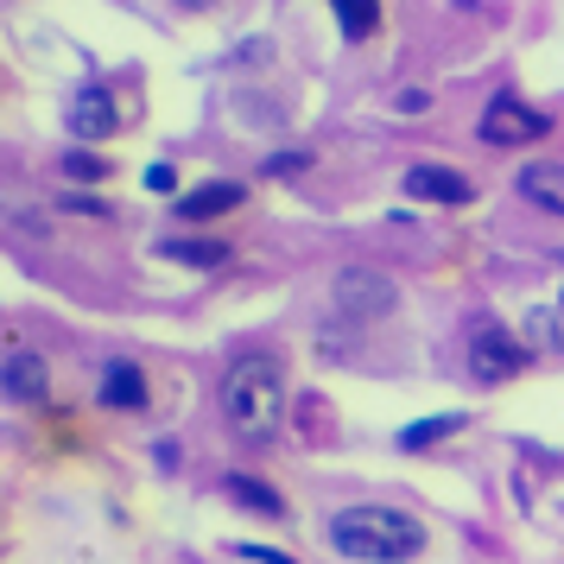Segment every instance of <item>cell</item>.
Listing matches in <instances>:
<instances>
[{
	"instance_id": "d6986e66",
	"label": "cell",
	"mask_w": 564,
	"mask_h": 564,
	"mask_svg": "<svg viewBox=\"0 0 564 564\" xmlns=\"http://www.w3.org/2000/svg\"><path fill=\"white\" fill-rule=\"evenodd\" d=\"M57 204L70 209V216H102V223L115 216V209H108V197H57Z\"/></svg>"
},
{
	"instance_id": "ffe728a7",
	"label": "cell",
	"mask_w": 564,
	"mask_h": 564,
	"mask_svg": "<svg viewBox=\"0 0 564 564\" xmlns=\"http://www.w3.org/2000/svg\"><path fill=\"white\" fill-rule=\"evenodd\" d=\"M241 558H260V564H299L292 552H273V545H235Z\"/></svg>"
},
{
	"instance_id": "9a60e30c",
	"label": "cell",
	"mask_w": 564,
	"mask_h": 564,
	"mask_svg": "<svg viewBox=\"0 0 564 564\" xmlns=\"http://www.w3.org/2000/svg\"><path fill=\"white\" fill-rule=\"evenodd\" d=\"M527 343H533V349H545V356H564V317L552 305L527 311Z\"/></svg>"
},
{
	"instance_id": "9c48e42d",
	"label": "cell",
	"mask_w": 564,
	"mask_h": 564,
	"mask_svg": "<svg viewBox=\"0 0 564 564\" xmlns=\"http://www.w3.org/2000/svg\"><path fill=\"white\" fill-rule=\"evenodd\" d=\"M241 197H248V184H235V178L197 184V191H184V197H178V216H184V223H209V216H229Z\"/></svg>"
},
{
	"instance_id": "277c9868",
	"label": "cell",
	"mask_w": 564,
	"mask_h": 564,
	"mask_svg": "<svg viewBox=\"0 0 564 564\" xmlns=\"http://www.w3.org/2000/svg\"><path fill=\"white\" fill-rule=\"evenodd\" d=\"M545 115L539 108H527V102H513V96H495V102L482 108V140L488 147H533V140H545Z\"/></svg>"
},
{
	"instance_id": "7a4b0ae2",
	"label": "cell",
	"mask_w": 564,
	"mask_h": 564,
	"mask_svg": "<svg viewBox=\"0 0 564 564\" xmlns=\"http://www.w3.org/2000/svg\"><path fill=\"white\" fill-rule=\"evenodd\" d=\"M330 545L343 558L406 564L425 552V527L400 508H343V513H330Z\"/></svg>"
},
{
	"instance_id": "52a82bcc",
	"label": "cell",
	"mask_w": 564,
	"mask_h": 564,
	"mask_svg": "<svg viewBox=\"0 0 564 564\" xmlns=\"http://www.w3.org/2000/svg\"><path fill=\"white\" fill-rule=\"evenodd\" d=\"M64 121H70L77 140H108V133L121 128V108H115L108 89H77V96L64 102Z\"/></svg>"
},
{
	"instance_id": "e0dca14e",
	"label": "cell",
	"mask_w": 564,
	"mask_h": 564,
	"mask_svg": "<svg viewBox=\"0 0 564 564\" xmlns=\"http://www.w3.org/2000/svg\"><path fill=\"white\" fill-rule=\"evenodd\" d=\"M57 165H64V178H77V184H102V172H108L102 153H89V147H70Z\"/></svg>"
},
{
	"instance_id": "7c38bea8",
	"label": "cell",
	"mask_w": 564,
	"mask_h": 564,
	"mask_svg": "<svg viewBox=\"0 0 564 564\" xmlns=\"http://www.w3.org/2000/svg\"><path fill=\"white\" fill-rule=\"evenodd\" d=\"M223 495H235V501H241V508L267 513V520H280V513H285L280 488H273V482H260V476H223Z\"/></svg>"
},
{
	"instance_id": "5b68a950",
	"label": "cell",
	"mask_w": 564,
	"mask_h": 564,
	"mask_svg": "<svg viewBox=\"0 0 564 564\" xmlns=\"http://www.w3.org/2000/svg\"><path fill=\"white\" fill-rule=\"evenodd\" d=\"M527 361V349H520V336L501 330V324H476V336H469V375L476 381H508L513 368Z\"/></svg>"
},
{
	"instance_id": "7402d4cb",
	"label": "cell",
	"mask_w": 564,
	"mask_h": 564,
	"mask_svg": "<svg viewBox=\"0 0 564 564\" xmlns=\"http://www.w3.org/2000/svg\"><path fill=\"white\" fill-rule=\"evenodd\" d=\"M178 7H191V13H197V7H216V0H178Z\"/></svg>"
},
{
	"instance_id": "8fae6325",
	"label": "cell",
	"mask_w": 564,
	"mask_h": 564,
	"mask_svg": "<svg viewBox=\"0 0 564 564\" xmlns=\"http://www.w3.org/2000/svg\"><path fill=\"white\" fill-rule=\"evenodd\" d=\"M140 400H147V375H140L133 361H108V368H102V406L133 412Z\"/></svg>"
},
{
	"instance_id": "4fadbf2b",
	"label": "cell",
	"mask_w": 564,
	"mask_h": 564,
	"mask_svg": "<svg viewBox=\"0 0 564 564\" xmlns=\"http://www.w3.org/2000/svg\"><path fill=\"white\" fill-rule=\"evenodd\" d=\"M457 432H463V412H432V419H419V425L400 432V451H432V444H444Z\"/></svg>"
},
{
	"instance_id": "6da1fadb",
	"label": "cell",
	"mask_w": 564,
	"mask_h": 564,
	"mask_svg": "<svg viewBox=\"0 0 564 564\" xmlns=\"http://www.w3.org/2000/svg\"><path fill=\"white\" fill-rule=\"evenodd\" d=\"M216 406H223V425L235 432V444H273L285 425V368L280 356H235L229 375H223V393H216Z\"/></svg>"
},
{
	"instance_id": "8992f818",
	"label": "cell",
	"mask_w": 564,
	"mask_h": 564,
	"mask_svg": "<svg viewBox=\"0 0 564 564\" xmlns=\"http://www.w3.org/2000/svg\"><path fill=\"white\" fill-rule=\"evenodd\" d=\"M0 393L13 406H39L52 393V361L39 356V349H7V361H0Z\"/></svg>"
},
{
	"instance_id": "ac0fdd59",
	"label": "cell",
	"mask_w": 564,
	"mask_h": 564,
	"mask_svg": "<svg viewBox=\"0 0 564 564\" xmlns=\"http://www.w3.org/2000/svg\"><path fill=\"white\" fill-rule=\"evenodd\" d=\"M267 172H273V178H292V172H311V153H305V147H292V153H273V159H267Z\"/></svg>"
},
{
	"instance_id": "2e32d148",
	"label": "cell",
	"mask_w": 564,
	"mask_h": 564,
	"mask_svg": "<svg viewBox=\"0 0 564 564\" xmlns=\"http://www.w3.org/2000/svg\"><path fill=\"white\" fill-rule=\"evenodd\" d=\"M520 191H527L533 204H545V209H564V178H558V165H527V172H520Z\"/></svg>"
},
{
	"instance_id": "ba28073f",
	"label": "cell",
	"mask_w": 564,
	"mask_h": 564,
	"mask_svg": "<svg viewBox=\"0 0 564 564\" xmlns=\"http://www.w3.org/2000/svg\"><path fill=\"white\" fill-rule=\"evenodd\" d=\"M406 197H419V204H469L476 191H469V178L451 172V165H412L406 172Z\"/></svg>"
},
{
	"instance_id": "44dd1931",
	"label": "cell",
	"mask_w": 564,
	"mask_h": 564,
	"mask_svg": "<svg viewBox=\"0 0 564 564\" xmlns=\"http://www.w3.org/2000/svg\"><path fill=\"white\" fill-rule=\"evenodd\" d=\"M147 191H178V172L172 165H147Z\"/></svg>"
},
{
	"instance_id": "5bb4252c",
	"label": "cell",
	"mask_w": 564,
	"mask_h": 564,
	"mask_svg": "<svg viewBox=\"0 0 564 564\" xmlns=\"http://www.w3.org/2000/svg\"><path fill=\"white\" fill-rule=\"evenodd\" d=\"M330 7H336L343 39H368V32L381 26V0H330Z\"/></svg>"
},
{
	"instance_id": "30bf717a",
	"label": "cell",
	"mask_w": 564,
	"mask_h": 564,
	"mask_svg": "<svg viewBox=\"0 0 564 564\" xmlns=\"http://www.w3.org/2000/svg\"><path fill=\"white\" fill-rule=\"evenodd\" d=\"M159 254L178 260V267H223L229 260V241H216V235H172V241H159Z\"/></svg>"
},
{
	"instance_id": "3957f363",
	"label": "cell",
	"mask_w": 564,
	"mask_h": 564,
	"mask_svg": "<svg viewBox=\"0 0 564 564\" xmlns=\"http://www.w3.org/2000/svg\"><path fill=\"white\" fill-rule=\"evenodd\" d=\"M330 292H336V311H349L356 324H375V317H387L400 305V285L387 273H375V267H343Z\"/></svg>"
}]
</instances>
